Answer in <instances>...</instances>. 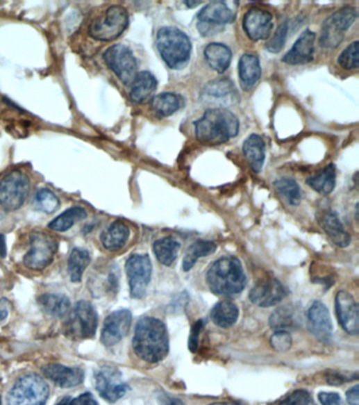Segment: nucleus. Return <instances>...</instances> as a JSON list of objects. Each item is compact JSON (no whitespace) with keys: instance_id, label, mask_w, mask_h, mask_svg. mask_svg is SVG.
Wrapping results in <instances>:
<instances>
[{"instance_id":"f257e3e1","label":"nucleus","mask_w":359,"mask_h":405,"mask_svg":"<svg viewBox=\"0 0 359 405\" xmlns=\"http://www.w3.org/2000/svg\"><path fill=\"white\" fill-rule=\"evenodd\" d=\"M133 349L136 355L148 363L162 361L170 349L166 325L156 317H142L136 324Z\"/></svg>"},{"instance_id":"f03ea898","label":"nucleus","mask_w":359,"mask_h":405,"mask_svg":"<svg viewBox=\"0 0 359 405\" xmlns=\"http://www.w3.org/2000/svg\"><path fill=\"white\" fill-rule=\"evenodd\" d=\"M194 127L199 142L207 146H217L237 136L240 121L231 111L224 108H213L207 110L194 123Z\"/></svg>"},{"instance_id":"7ed1b4c3","label":"nucleus","mask_w":359,"mask_h":405,"mask_svg":"<svg viewBox=\"0 0 359 405\" xmlns=\"http://www.w3.org/2000/svg\"><path fill=\"white\" fill-rule=\"evenodd\" d=\"M206 282L213 294L234 296L244 290L247 276L237 258L224 256L210 266L206 274Z\"/></svg>"},{"instance_id":"20e7f679","label":"nucleus","mask_w":359,"mask_h":405,"mask_svg":"<svg viewBox=\"0 0 359 405\" xmlns=\"http://www.w3.org/2000/svg\"><path fill=\"white\" fill-rule=\"evenodd\" d=\"M156 47L163 62L173 70L185 68L191 57L192 44L187 34L175 26H163L156 38Z\"/></svg>"},{"instance_id":"39448f33","label":"nucleus","mask_w":359,"mask_h":405,"mask_svg":"<svg viewBox=\"0 0 359 405\" xmlns=\"http://www.w3.org/2000/svg\"><path fill=\"white\" fill-rule=\"evenodd\" d=\"M50 388L44 378L36 374H24L8 394V405H44Z\"/></svg>"},{"instance_id":"423d86ee","label":"nucleus","mask_w":359,"mask_h":405,"mask_svg":"<svg viewBox=\"0 0 359 405\" xmlns=\"http://www.w3.org/2000/svg\"><path fill=\"white\" fill-rule=\"evenodd\" d=\"M237 1H211L199 13L197 28L201 35L213 36L219 33L226 24L233 22L237 13Z\"/></svg>"},{"instance_id":"0eeeda50","label":"nucleus","mask_w":359,"mask_h":405,"mask_svg":"<svg viewBox=\"0 0 359 405\" xmlns=\"http://www.w3.org/2000/svg\"><path fill=\"white\" fill-rule=\"evenodd\" d=\"M128 24V11L122 6H112L91 22L89 35L99 42H112L126 31Z\"/></svg>"},{"instance_id":"6e6552de","label":"nucleus","mask_w":359,"mask_h":405,"mask_svg":"<svg viewBox=\"0 0 359 405\" xmlns=\"http://www.w3.org/2000/svg\"><path fill=\"white\" fill-rule=\"evenodd\" d=\"M98 327L96 309L87 301H79L69 315L63 327L65 335L73 340L91 339Z\"/></svg>"},{"instance_id":"1a4fd4ad","label":"nucleus","mask_w":359,"mask_h":405,"mask_svg":"<svg viewBox=\"0 0 359 405\" xmlns=\"http://www.w3.org/2000/svg\"><path fill=\"white\" fill-rule=\"evenodd\" d=\"M31 183L26 173L13 170L0 181V207L6 211H15L24 204Z\"/></svg>"},{"instance_id":"9d476101","label":"nucleus","mask_w":359,"mask_h":405,"mask_svg":"<svg viewBox=\"0 0 359 405\" xmlns=\"http://www.w3.org/2000/svg\"><path fill=\"white\" fill-rule=\"evenodd\" d=\"M354 8L344 7L332 14L322 24L319 44L324 49H335L344 40V33L356 20Z\"/></svg>"},{"instance_id":"9b49d317","label":"nucleus","mask_w":359,"mask_h":405,"mask_svg":"<svg viewBox=\"0 0 359 405\" xmlns=\"http://www.w3.org/2000/svg\"><path fill=\"white\" fill-rule=\"evenodd\" d=\"M58 250V242L46 233H33L30 238V250L24 258V263L28 270H44L52 264Z\"/></svg>"},{"instance_id":"f8f14e48","label":"nucleus","mask_w":359,"mask_h":405,"mask_svg":"<svg viewBox=\"0 0 359 405\" xmlns=\"http://www.w3.org/2000/svg\"><path fill=\"white\" fill-rule=\"evenodd\" d=\"M107 66L124 85H131L137 75V60L133 52L124 44H114L103 54Z\"/></svg>"},{"instance_id":"ddd939ff","label":"nucleus","mask_w":359,"mask_h":405,"mask_svg":"<svg viewBox=\"0 0 359 405\" xmlns=\"http://www.w3.org/2000/svg\"><path fill=\"white\" fill-rule=\"evenodd\" d=\"M152 270V262L148 254H132L126 260V272L132 298H144L150 284Z\"/></svg>"},{"instance_id":"4468645a","label":"nucleus","mask_w":359,"mask_h":405,"mask_svg":"<svg viewBox=\"0 0 359 405\" xmlns=\"http://www.w3.org/2000/svg\"><path fill=\"white\" fill-rule=\"evenodd\" d=\"M94 377L96 390L108 402H116L128 392V384L122 380L119 370L113 366H103L96 370Z\"/></svg>"},{"instance_id":"2eb2a0df","label":"nucleus","mask_w":359,"mask_h":405,"mask_svg":"<svg viewBox=\"0 0 359 405\" xmlns=\"http://www.w3.org/2000/svg\"><path fill=\"white\" fill-rule=\"evenodd\" d=\"M132 324V313L128 309H120L110 313L103 322L101 342L107 347L119 343L128 333Z\"/></svg>"},{"instance_id":"dca6fc26","label":"nucleus","mask_w":359,"mask_h":405,"mask_svg":"<svg viewBox=\"0 0 359 405\" xmlns=\"http://www.w3.org/2000/svg\"><path fill=\"white\" fill-rule=\"evenodd\" d=\"M285 295V287L276 278H264L257 281L249 298L257 306L270 307L281 303Z\"/></svg>"},{"instance_id":"f3484780","label":"nucleus","mask_w":359,"mask_h":405,"mask_svg":"<svg viewBox=\"0 0 359 405\" xmlns=\"http://www.w3.org/2000/svg\"><path fill=\"white\" fill-rule=\"evenodd\" d=\"M244 32L254 42L265 40L272 33L273 16L267 10L252 8L247 12L242 22Z\"/></svg>"},{"instance_id":"a211bd4d","label":"nucleus","mask_w":359,"mask_h":405,"mask_svg":"<svg viewBox=\"0 0 359 405\" xmlns=\"http://www.w3.org/2000/svg\"><path fill=\"white\" fill-rule=\"evenodd\" d=\"M335 311L342 329L349 335H358L359 308L352 295L347 292H338L335 298Z\"/></svg>"},{"instance_id":"6ab92c4d","label":"nucleus","mask_w":359,"mask_h":405,"mask_svg":"<svg viewBox=\"0 0 359 405\" xmlns=\"http://www.w3.org/2000/svg\"><path fill=\"white\" fill-rule=\"evenodd\" d=\"M308 329L310 333L324 343H328L333 335V324L329 309L320 301H315L308 311Z\"/></svg>"},{"instance_id":"aec40b11","label":"nucleus","mask_w":359,"mask_h":405,"mask_svg":"<svg viewBox=\"0 0 359 405\" xmlns=\"http://www.w3.org/2000/svg\"><path fill=\"white\" fill-rule=\"evenodd\" d=\"M44 377L59 388H70L78 386L85 379V372L81 368L68 367L62 364L53 363L42 367Z\"/></svg>"},{"instance_id":"412c9836","label":"nucleus","mask_w":359,"mask_h":405,"mask_svg":"<svg viewBox=\"0 0 359 405\" xmlns=\"http://www.w3.org/2000/svg\"><path fill=\"white\" fill-rule=\"evenodd\" d=\"M316 35L314 32L306 30L291 50L283 57V62L287 65H305L312 62L315 52Z\"/></svg>"},{"instance_id":"4be33fe9","label":"nucleus","mask_w":359,"mask_h":405,"mask_svg":"<svg viewBox=\"0 0 359 405\" xmlns=\"http://www.w3.org/2000/svg\"><path fill=\"white\" fill-rule=\"evenodd\" d=\"M318 222H319L320 227L322 228L324 233L338 247H347V246L350 245L351 235L344 229V225H342L335 211H324L318 217Z\"/></svg>"},{"instance_id":"5701e85b","label":"nucleus","mask_w":359,"mask_h":405,"mask_svg":"<svg viewBox=\"0 0 359 405\" xmlns=\"http://www.w3.org/2000/svg\"><path fill=\"white\" fill-rule=\"evenodd\" d=\"M242 151L254 172H260L266 158V142L258 134H251L242 146Z\"/></svg>"},{"instance_id":"b1692460","label":"nucleus","mask_w":359,"mask_h":405,"mask_svg":"<svg viewBox=\"0 0 359 405\" xmlns=\"http://www.w3.org/2000/svg\"><path fill=\"white\" fill-rule=\"evenodd\" d=\"M130 238V228L122 221H115L103 231L101 243L109 251H117L124 247Z\"/></svg>"},{"instance_id":"393cba45","label":"nucleus","mask_w":359,"mask_h":405,"mask_svg":"<svg viewBox=\"0 0 359 405\" xmlns=\"http://www.w3.org/2000/svg\"><path fill=\"white\" fill-rule=\"evenodd\" d=\"M234 95H236L234 83L228 78H218L206 85L201 97L207 99L208 101H216V103H222L224 105L226 104L224 101L234 99Z\"/></svg>"},{"instance_id":"a878e982","label":"nucleus","mask_w":359,"mask_h":405,"mask_svg":"<svg viewBox=\"0 0 359 405\" xmlns=\"http://www.w3.org/2000/svg\"><path fill=\"white\" fill-rule=\"evenodd\" d=\"M205 58L212 70L224 73L232 60V51L226 44L212 42L205 49Z\"/></svg>"},{"instance_id":"bb28decb","label":"nucleus","mask_w":359,"mask_h":405,"mask_svg":"<svg viewBox=\"0 0 359 405\" xmlns=\"http://www.w3.org/2000/svg\"><path fill=\"white\" fill-rule=\"evenodd\" d=\"M261 76L260 63L258 57L253 54H244L240 60V79L244 90L249 91L256 85Z\"/></svg>"},{"instance_id":"cd10ccee","label":"nucleus","mask_w":359,"mask_h":405,"mask_svg":"<svg viewBox=\"0 0 359 405\" xmlns=\"http://www.w3.org/2000/svg\"><path fill=\"white\" fill-rule=\"evenodd\" d=\"M130 97L132 101L136 104L142 103L148 99L157 88V79L152 73L142 71L138 73L131 83Z\"/></svg>"},{"instance_id":"c85d7f7f","label":"nucleus","mask_w":359,"mask_h":405,"mask_svg":"<svg viewBox=\"0 0 359 405\" xmlns=\"http://www.w3.org/2000/svg\"><path fill=\"white\" fill-rule=\"evenodd\" d=\"M240 315V309L235 303L230 300L218 302L211 311V319L214 324L222 329L233 327Z\"/></svg>"},{"instance_id":"c756f323","label":"nucleus","mask_w":359,"mask_h":405,"mask_svg":"<svg viewBox=\"0 0 359 405\" xmlns=\"http://www.w3.org/2000/svg\"><path fill=\"white\" fill-rule=\"evenodd\" d=\"M38 304L47 315L58 319L65 317L70 313V299L65 295H42L38 298Z\"/></svg>"},{"instance_id":"7c9ffc66","label":"nucleus","mask_w":359,"mask_h":405,"mask_svg":"<svg viewBox=\"0 0 359 405\" xmlns=\"http://www.w3.org/2000/svg\"><path fill=\"white\" fill-rule=\"evenodd\" d=\"M183 99L176 93L165 92L153 97L151 108L158 117H171L183 107Z\"/></svg>"},{"instance_id":"2f4dec72","label":"nucleus","mask_w":359,"mask_h":405,"mask_svg":"<svg viewBox=\"0 0 359 405\" xmlns=\"http://www.w3.org/2000/svg\"><path fill=\"white\" fill-rule=\"evenodd\" d=\"M307 184L316 192L322 195H329L335 188L336 167L334 164H329L322 168L315 176L308 178Z\"/></svg>"},{"instance_id":"473e14b6","label":"nucleus","mask_w":359,"mask_h":405,"mask_svg":"<svg viewBox=\"0 0 359 405\" xmlns=\"http://www.w3.org/2000/svg\"><path fill=\"white\" fill-rule=\"evenodd\" d=\"M179 249H181V243L172 237L157 240L153 245V251L157 261L165 266H171L176 261Z\"/></svg>"},{"instance_id":"72a5a7b5","label":"nucleus","mask_w":359,"mask_h":405,"mask_svg":"<svg viewBox=\"0 0 359 405\" xmlns=\"http://www.w3.org/2000/svg\"><path fill=\"white\" fill-rule=\"evenodd\" d=\"M87 211L83 207L75 206L67 209L65 213L55 217L50 224L49 228L56 233H65L73 227L77 222L83 221L87 217Z\"/></svg>"},{"instance_id":"f704fd0d","label":"nucleus","mask_w":359,"mask_h":405,"mask_svg":"<svg viewBox=\"0 0 359 405\" xmlns=\"http://www.w3.org/2000/svg\"><path fill=\"white\" fill-rule=\"evenodd\" d=\"M90 262L91 256L87 250L83 248H74L72 250L68 260V272L72 282H81Z\"/></svg>"},{"instance_id":"c9c22d12","label":"nucleus","mask_w":359,"mask_h":405,"mask_svg":"<svg viewBox=\"0 0 359 405\" xmlns=\"http://www.w3.org/2000/svg\"><path fill=\"white\" fill-rule=\"evenodd\" d=\"M217 249V245L213 242L197 241L192 244L185 252L183 261V272H189L195 265L197 260L203 256H210Z\"/></svg>"},{"instance_id":"e433bc0d","label":"nucleus","mask_w":359,"mask_h":405,"mask_svg":"<svg viewBox=\"0 0 359 405\" xmlns=\"http://www.w3.org/2000/svg\"><path fill=\"white\" fill-rule=\"evenodd\" d=\"M274 187L277 192L287 199V203L297 206L301 201V190L297 181L291 178H281L275 181Z\"/></svg>"},{"instance_id":"4c0bfd02","label":"nucleus","mask_w":359,"mask_h":405,"mask_svg":"<svg viewBox=\"0 0 359 405\" xmlns=\"http://www.w3.org/2000/svg\"><path fill=\"white\" fill-rule=\"evenodd\" d=\"M297 313L293 307L287 306L279 307L274 311L270 317V325L275 331H285L290 327H293L297 323Z\"/></svg>"},{"instance_id":"58836bf2","label":"nucleus","mask_w":359,"mask_h":405,"mask_svg":"<svg viewBox=\"0 0 359 405\" xmlns=\"http://www.w3.org/2000/svg\"><path fill=\"white\" fill-rule=\"evenodd\" d=\"M60 206V201L54 192L47 188H42L34 197V207L44 213H53Z\"/></svg>"},{"instance_id":"ea45409f","label":"nucleus","mask_w":359,"mask_h":405,"mask_svg":"<svg viewBox=\"0 0 359 405\" xmlns=\"http://www.w3.org/2000/svg\"><path fill=\"white\" fill-rule=\"evenodd\" d=\"M359 44L354 42L351 44L338 57L340 67L346 70H356L359 66Z\"/></svg>"},{"instance_id":"a19ab883","label":"nucleus","mask_w":359,"mask_h":405,"mask_svg":"<svg viewBox=\"0 0 359 405\" xmlns=\"http://www.w3.org/2000/svg\"><path fill=\"white\" fill-rule=\"evenodd\" d=\"M287 36V22H285L277 28L274 35L267 42V50L270 53H278L285 47Z\"/></svg>"},{"instance_id":"79ce46f5","label":"nucleus","mask_w":359,"mask_h":405,"mask_svg":"<svg viewBox=\"0 0 359 405\" xmlns=\"http://www.w3.org/2000/svg\"><path fill=\"white\" fill-rule=\"evenodd\" d=\"M279 405H316L309 392L305 390H297L283 399Z\"/></svg>"},{"instance_id":"37998d69","label":"nucleus","mask_w":359,"mask_h":405,"mask_svg":"<svg viewBox=\"0 0 359 405\" xmlns=\"http://www.w3.org/2000/svg\"><path fill=\"white\" fill-rule=\"evenodd\" d=\"M292 337L287 331H277L271 337V345L277 352H287L292 347Z\"/></svg>"},{"instance_id":"c03bdc74","label":"nucleus","mask_w":359,"mask_h":405,"mask_svg":"<svg viewBox=\"0 0 359 405\" xmlns=\"http://www.w3.org/2000/svg\"><path fill=\"white\" fill-rule=\"evenodd\" d=\"M203 327V321L197 320L194 323L193 327H192L191 331H190L189 337V349L192 353H195L199 349V333H201V329Z\"/></svg>"},{"instance_id":"a18cd8bd","label":"nucleus","mask_w":359,"mask_h":405,"mask_svg":"<svg viewBox=\"0 0 359 405\" xmlns=\"http://www.w3.org/2000/svg\"><path fill=\"white\" fill-rule=\"evenodd\" d=\"M318 400L322 405H346L337 392H319Z\"/></svg>"},{"instance_id":"49530a36","label":"nucleus","mask_w":359,"mask_h":405,"mask_svg":"<svg viewBox=\"0 0 359 405\" xmlns=\"http://www.w3.org/2000/svg\"><path fill=\"white\" fill-rule=\"evenodd\" d=\"M326 382L331 384V386H342V384L346 383V382L352 381V376L348 377L344 374L337 372H329L326 374Z\"/></svg>"},{"instance_id":"de8ad7c7","label":"nucleus","mask_w":359,"mask_h":405,"mask_svg":"<svg viewBox=\"0 0 359 405\" xmlns=\"http://www.w3.org/2000/svg\"><path fill=\"white\" fill-rule=\"evenodd\" d=\"M157 401H158L159 405H187L181 399L170 396V395L163 392H159Z\"/></svg>"},{"instance_id":"09e8293b","label":"nucleus","mask_w":359,"mask_h":405,"mask_svg":"<svg viewBox=\"0 0 359 405\" xmlns=\"http://www.w3.org/2000/svg\"><path fill=\"white\" fill-rule=\"evenodd\" d=\"M70 405H98L97 401L94 399L92 394L85 392L75 399H71Z\"/></svg>"},{"instance_id":"8fccbe9b","label":"nucleus","mask_w":359,"mask_h":405,"mask_svg":"<svg viewBox=\"0 0 359 405\" xmlns=\"http://www.w3.org/2000/svg\"><path fill=\"white\" fill-rule=\"evenodd\" d=\"M347 401L350 405H359V386H355L347 392Z\"/></svg>"},{"instance_id":"3c124183","label":"nucleus","mask_w":359,"mask_h":405,"mask_svg":"<svg viewBox=\"0 0 359 405\" xmlns=\"http://www.w3.org/2000/svg\"><path fill=\"white\" fill-rule=\"evenodd\" d=\"M9 315V302L6 299L0 300V321L7 319Z\"/></svg>"},{"instance_id":"603ef678","label":"nucleus","mask_w":359,"mask_h":405,"mask_svg":"<svg viewBox=\"0 0 359 405\" xmlns=\"http://www.w3.org/2000/svg\"><path fill=\"white\" fill-rule=\"evenodd\" d=\"M7 256V243H6V238L3 235H0V256L5 258Z\"/></svg>"},{"instance_id":"864d4df0","label":"nucleus","mask_w":359,"mask_h":405,"mask_svg":"<svg viewBox=\"0 0 359 405\" xmlns=\"http://www.w3.org/2000/svg\"><path fill=\"white\" fill-rule=\"evenodd\" d=\"M71 399L72 398H70V397H65L56 405H70Z\"/></svg>"},{"instance_id":"5fc2aeb1","label":"nucleus","mask_w":359,"mask_h":405,"mask_svg":"<svg viewBox=\"0 0 359 405\" xmlns=\"http://www.w3.org/2000/svg\"><path fill=\"white\" fill-rule=\"evenodd\" d=\"M185 5L187 8L197 7V6L201 5V1H187V3H185Z\"/></svg>"},{"instance_id":"6e6d98bb","label":"nucleus","mask_w":359,"mask_h":405,"mask_svg":"<svg viewBox=\"0 0 359 405\" xmlns=\"http://www.w3.org/2000/svg\"><path fill=\"white\" fill-rule=\"evenodd\" d=\"M209 405H242V403L240 402H217V403H211Z\"/></svg>"},{"instance_id":"4d7b16f0","label":"nucleus","mask_w":359,"mask_h":405,"mask_svg":"<svg viewBox=\"0 0 359 405\" xmlns=\"http://www.w3.org/2000/svg\"><path fill=\"white\" fill-rule=\"evenodd\" d=\"M0 405H1V398H0Z\"/></svg>"}]
</instances>
